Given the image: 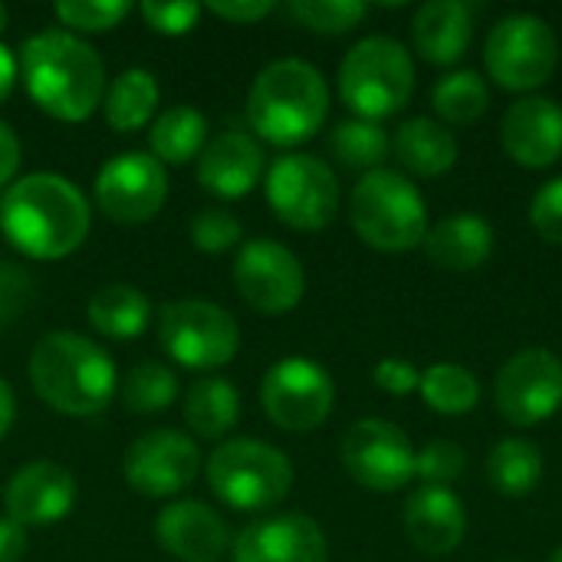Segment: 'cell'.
<instances>
[{"label":"cell","mask_w":562,"mask_h":562,"mask_svg":"<svg viewBox=\"0 0 562 562\" xmlns=\"http://www.w3.org/2000/svg\"><path fill=\"white\" fill-rule=\"evenodd\" d=\"M92 214L86 194L63 175L33 171L0 194V234L30 260H63L82 247Z\"/></svg>","instance_id":"obj_1"},{"label":"cell","mask_w":562,"mask_h":562,"mask_svg":"<svg viewBox=\"0 0 562 562\" xmlns=\"http://www.w3.org/2000/svg\"><path fill=\"white\" fill-rule=\"evenodd\" d=\"M20 69L30 99L59 122H82L105 99L99 53L69 30H43L23 40Z\"/></svg>","instance_id":"obj_2"},{"label":"cell","mask_w":562,"mask_h":562,"mask_svg":"<svg viewBox=\"0 0 562 562\" xmlns=\"http://www.w3.org/2000/svg\"><path fill=\"white\" fill-rule=\"evenodd\" d=\"M30 382L49 408L72 418H92L105 412L115 395V362L89 336L59 329L36 342Z\"/></svg>","instance_id":"obj_3"},{"label":"cell","mask_w":562,"mask_h":562,"mask_svg":"<svg viewBox=\"0 0 562 562\" xmlns=\"http://www.w3.org/2000/svg\"><path fill=\"white\" fill-rule=\"evenodd\" d=\"M329 112L323 72L306 59H277L254 79L247 92L250 128L280 148L313 138Z\"/></svg>","instance_id":"obj_4"},{"label":"cell","mask_w":562,"mask_h":562,"mask_svg":"<svg viewBox=\"0 0 562 562\" xmlns=\"http://www.w3.org/2000/svg\"><path fill=\"white\" fill-rule=\"evenodd\" d=\"M349 217L362 244L382 254L422 247L428 234V207L422 191L398 171L375 168L359 178L349 198Z\"/></svg>","instance_id":"obj_5"},{"label":"cell","mask_w":562,"mask_h":562,"mask_svg":"<svg viewBox=\"0 0 562 562\" xmlns=\"http://www.w3.org/2000/svg\"><path fill=\"white\" fill-rule=\"evenodd\" d=\"M412 92V53L392 36H366L339 63V95L356 112V119H389L408 105Z\"/></svg>","instance_id":"obj_6"},{"label":"cell","mask_w":562,"mask_h":562,"mask_svg":"<svg viewBox=\"0 0 562 562\" xmlns=\"http://www.w3.org/2000/svg\"><path fill=\"white\" fill-rule=\"evenodd\" d=\"M207 487L234 510H267L293 491V464L267 441L234 438L211 454Z\"/></svg>","instance_id":"obj_7"},{"label":"cell","mask_w":562,"mask_h":562,"mask_svg":"<svg viewBox=\"0 0 562 562\" xmlns=\"http://www.w3.org/2000/svg\"><path fill=\"white\" fill-rule=\"evenodd\" d=\"M560 63V40L543 16L510 13L494 23L484 43V66L501 89L533 92Z\"/></svg>","instance_id":"obj_8"},{"label":"cell","mask_w":562,"mask_h":562,"mask_svg":"<svg viewBox=\"0 0 562 562\" xmlns=\"http://www.w3.org/2000/svg\"><path fill=\"white\" fill-rule=\"evenodd\" d=\"M161 349L184 369L207 372L227 366L240 349L237 319L207 300H175L161 306L158 316Z\"/></svg>","instance_id":"obj_9"},{"label":"cell","mask_w":562,"mask_h":562,"mask_svg":"<svg viewBox=\"0 0 562 562\" xmlns=\"http://www.w3.org/2000/svg\"><path fill=\"white\" fill-rule=\"evenodd\" d=\"M270 211L293 231H323L339 211V181L316 155H283L267 171Z\"/></svg>","instance_id":"obj_10"},{"label":"cell","mask_w":562,"mask_h":562,"mask_svg":"<svg viewBox=\"0 0 562 562\" xmlns=\"http://www.w3.org/2000/svg\"><path fill=\"white\" fill-rule=\"evenodd\" d=\"M260 405L267 418L283 431H316L333 415L336 385L319 362L290 356L267 369L260 382Z\"/></svg>","instance_id":"obj_11"},{"label":"cell","mask_w":562,"mask_h":562,"mask_svg":"<svg viewBox=\"0 0 562 562\" xmlns=\"http://www.w3.org/2000/svg\"><path fill=\"white\" fill-rule=\"evenodd\" d=\"M494 402L517 428L543 425L562 405V359L550 349H520L501 366Z\"/></svg>","instance_id":"obj_12"},{"label":"cell","mask_w":562,"mask_h":562,"mask_svg":"<svg viewBox=\"0 0 562 562\" xmlns=\"http://www.w3.org/2000/svg\"><path fill=\"white\" fill-rule=\"evenodd\" d=\"M342 468L356 484L392 494L415 477V448L392 422L362 418L342 438Z\"/></svg>","instance_id":"obj_13"},{"label":"cell","mask_w":562,"mask_h":562,"mask_svg":"<svg viewBox=\"0 0 562 562\" xmlns=\"http://www.w3.org/2000/svg\"><path fill=\"white\" fill-rule=\"evenodd\" d=\"M201 471V454L198 445L171 428L148 431L135 438L122 458V474L125 484L151 501H165L191 487V481Z\"/></svg>","instance_id":"obj_14"},{"label":"cell","mask_w":562,"mask_h":562,"mask_svg":"<svg viewBox=\"0 0 562 562\" xmlns=\"http://www.w3.org/2000/svg\"><path fill=\"white\" fill-rule=\"evenodd\" d=\"M168 198L165 165L148 151H122L95 175V204L119 224L151 221Z\"/></svg>","instance_id":"obj_15"},{"label":"cell","mask_w":562,"mask_h":562,"mask_svg":"<svg viewBox=\"0 0 562 562\" xmlns=\"http://www.w3.org/2000/svg\"><path fill=\"white\" fill-rule=\"evenodd\" d=\"M234 283L240 296L267 316L290 313L306 293L300 257L277 240H247L234 260Z\"/></svg>","instance_id":"obj_16"},{"label":"cell","mask_w":562,"mask_h":562,"mask_svg":"<svg viewBox=\"0 0 562 562\" xmlns=\"http://www.w3.org/2000/svg\"><path fill=\"white\" fill-rule=\"evenodd\" d=\"M323 527L306 514H277L247 524L237 533L234 562H326Z\"/></svg>","instance_id":"obj_17"},{"label":"cell","mask_w":562,"mask_h":562,"mask_svg":"<svg viewBox=\"0 0 562 562\" xmlns=\"http://www.w3.org/2000/svg\"><path fill=\"white\" fill-rule=\"evenodd\" d=\"M504 151L524 168H550L562 158V105L547 95L517 99L501 122Z\"/></svg>","instance_id":"obj_18"},{"label":"cell","mask_w":562,"mask_h":562,"mask_svg":"<svg viewBox=\"0 0 562 562\" xmlns=\"http://www.w3.org/2000/svg\"><path fill=\"white\" fill-rule=\"evenodd\" d=\"M7 517L26 527H49L72 510L76 477L56 461L23 464L7 484Z\"/></svg>","instance_id":"obj_19"},{"label":"cell","mask_w":562,"mask_h":562,"mask_svg":"<svg viewBox=\"0 0 562 562\" xmlns=\"http://www.w3.org/2000/svg\"><path fill=\"white\" fill-rule=\"evenodd\" d=\"M155 540L184 562H214L231 547V530L217 510L198 501H175L155 517Z\"/></svg>","instance_id":"obj_20"},{"label":"cell","mask_w":562,"mask_h":562,"mask_svg":"<svg viewBox=\"0 0 562 562\" xmlns=\"http://www.w3.org/2000/svg\"><path fill=\"white\" fill-rule=\"evenodd\" d=\"M263 175V148L247 132H221L198 155V181L217 198H244Z\"/></svg>","instance_id":"obj_21"},{"label":"cell","mask_w":562,"mask_h":562,"mask_svg":"<svg viewBox=\"0 0 562 562\" xmlns=\"http://www.w3.org/2000/svg\"><path fill=\"white\" fill-rule=\"evenodd\" d=\"M405 533L428 557H448L464 543L468 510L451 487H422L405 504Z\"/></svg>","instance_id":"obj_22"},{"label":"cell","mask_w":562,"mask_h":562,"mask_svg":"<svg viewBox=\"0 0 562 562\" xmlns=\"http://www.w3.org/2000/svg\"><path fill=\"white\" fill-rule=\"evenodd\" d=\"M474 33V16L464 0H431L412 16V43L415 53L431 66H454Z\"/></svg>","instance_id":"obj_23"},{"label":"cell","mask_w":562,"mask_h":562,"mask_svg":"<svg viewBox=\"0 0 562 562\" xmlns=\"http://www.w3.org/2000/svg\"><path fill=\"white\" fill-rule=\"evenodd\" d=\"M422 247L441 270H477L494 254V227L477 214H451L428 227Z\"/></svg>","instance_id":"obj_24"},{"label":"cell","mask_w":562,"mask_h":562,"mask_svg":"<svg viewBox=\"0 0 562 562\" xmlns=\"http://www.w3.org/2000/svg\"><path fill=\"white\" fill-rule=\"evenodd\" d=\"M395 158L422 175V178H438V175H448L458 161V138L448 125L428 119V115H418V119H408L398 125L395 132Z\"/></svg>","instance_id":"obj_25"},{"label":"cell","mask_w":562,"mask_h":562,"mask_svg":"<svg viewBox=\"0 0 562 562\" xmlns=\"http://www.w3.org/2000/svg\"><path fill=\"white\" fill-rule=\"evenodd\" d=\"M89 326L105 336V339H115V342H125V339H135L148 329L151 323V303L148 296L132 286V283H112V286H102L92 300H89Z\"/></svg>","instance_id":"obj_26"},{"label":"cell","mask_w":562,"mask_h":562,"mask_svg":"<svg viewBox=\"0 0 562 562\" xmlns=\"http://www.w3.org/2000/svg\"><path fill=\"white\" fill-rule=\"evenodd\" d=\"M158 79L148 72V69H125L119 72L109 89H105V99H102V109H105V122L115 128V132H138L142 125L151 122L155 109H158Z\"/></svg>","instance_id":"obj_27"},{"label":"cell","mask_w":562,"mask_h":562,"mask_svg":"<svg viewBox=\"0 0 562 562\" xmlns=\"http://www.w3.org/2000/svg\"><path fill=\"white\" fill-rule=\"evenodd\" d=\"M148 145L161 165H184L204 151L207 119L194 105H171L151 122Z\"/></svg>","instance_id":"obj_28"},{"label":"cell","mask_w":562,"mask_h":562,"mask_svg":"<svg viewBox=\"0 0 562 562\" xmlns=\"http://www.w3.org/2000/svg\"><path fill=\"white\" fill-rule=\"evenodd\" d=\"M240 415V395L227 379H201L184 395V422L198 438H224Z\"/></svg>","instance_id":"obj_29"},{"label":"cell","mask_w":562,"mask_h":562,"mask_svg":"<svg viewBox=\"0 0 562 562\" xmlns=\"http://www.w3.org/2000/svg\"><path fill=\"white\" fill-rule=\"evenodd\" d=\"M487 481L504 497H527L543 481V454L527 438H504L487 454Z\"/></svg>","instance_id":"obj_30"},{"label":"cell","mask_w":562,"mask_h":562,"mask_svg":"<svg viewBox=\"0 0 562 562\" xmlns=\"http://www.w3.org/2000/svg\"><path fill=\"white\" fill-rule=\"evenodd\" d=\"M428 408L438 415H468L481 402V382L458 362H435L418 385Z\"/></svg>","instance_id":"obj_31"},{"label":"cell","mask_w":562,"mask_h":562,"mask_svg":"<svg viewBox=\"0 0 562 562\" xmlns=\"http://www.w3.org/2000/svg\"><path fill=\"white\" fill-rule=\"evenodd\" d=\"M431 105H435V112L445 122L471 125V122H477L487 112L491 92H487V82L474 69H458V72H448L431 89Z\"/></svg>","instance_id":"obj_32"},{"label":"cell","mask_w":562,"mask_h":562,"mask_svg":"<svg viewBox=\"0 0 562 562\" xmlns=\"http://www.w3.org/2000/svg\"><path fill=\"white\" fill-rule=\"evenodd\" d=\"M333 155L346 165V168H356V171H375L382 168L392 142L389 135L382 132L379 122H366V119H349V122H339L333 128Z\"/></svg>","instance_id":"obj_33"},{"label":"cell","mask_w":562,"mask_h":562,"mask_svg":"<svg viewBox=\"0 0 562 562\" xmlns=\"http://www.w3.org/2000/svg\"><path fill=\"white\" fill-rule=\"evenodd\" d=\"M178 398V375L161 362H138L122 385V405L135 415L165 412Z\"/></svg>","instance_id":"obj_34"},{"label":"cell","mask_w":562,"mask_h":562,"mask_svg":"<svg viewBox=\"0 0 562 562\" xmlns=\"http://www.w3.org/2000/svg\"><path fill=\"white\" fill-rule=\"evenodd\" d=\"M290 16L300 20L306 30L313 33H326V36H339L349 33L352 26L362 23V16L369 13V7L362 0H293Z\"/></svg>","instance_id":"obj_35"},{"label":"cell","mask_w":562,"mask_h":562,"mask_svg":"<svg viewBox=\"0 0 562 562\" xmlns=\"http://www.w3.org/2000/svg\"><path fill=\"white\" fill-rule=\"evenodd\" d=\"M132 13V3L125 0H63L56 3V16L63 26L79 33H105L119 26Z\"/></svg>","instance_id":"obj_36"},{"label":"cell","mask_w":562,"mask_h":562,"mask_svg":"<svg viewBox=\"0 0 562 562\" xmlns=\"http://www.w3.org/2000/svg\"><path fill=\"white\" fill-rule=\"evenodd\" d=\"M464 451L448 438H435L422 451H415V477H422L425 487H448L464 474Z\"/></svg>","instance_id":"obj_37"},{"label":"cell","mask_w":562,"mask_h":562,"mask_svg":"<svg viewBox=\"0 0 562 562\" xmlns=\"http://www.w3.org/2000/svg\"><path fill=\"white\" fill-rule=\"evenodd\" d=\"M240 234H244L240 221L224 207H204L191 221V240L204 254H224V250L237 247Z\"/></svg>","instance_id":"obj_38"},{"label":"cell","mask_w":562,"mask_h":562,"mask_svg":"<svg viewBox=\"0 0 562 562\" xmlns=\"http://www.w3.org/2000/svg\"><path fill=\"white\" fill-rule=\"evenodd\" d=\"M530 224H533V231L547 244L562 247V178L547 181L533 194V201H530Z\"/></svg>","instance_id":"obj_39"},{"label":"cell","mask_w":562,"mask_h":562,"mask_svg":"<svg viewBox=\"0 0 562 562\" xmlns=\"http://www.w3.org/2000/svg\"><path fill=\"white\" fill-rule=\"evenodd\" d=\"M138 10H142L145 23L155 33H165V36H181V33L194 30L201 13H204V7L191 3V0H184V3H155V0H148Z\"/></svg>","instance_id":"obj_40"},{"label":"cell","mask_w":562,"mask_h":562,"mask_svg":"<svg viewBox=\"0 0 562 562\" xmlns=\"http://www.w3.org/2000/svg\"><path fill=\"white\" fill-rule=\"evenodd\" d=\"M33 296V283L23 270L0 263V323H10L23 313V306H30Z\"/></svg>","instance_id":"obj_41"},{"label":"cell","mask_w":562,"mask_h":562,"mask_svg":"<svg viewBox=\"0 0 562 562\" xmlns=\"http://www.w3.org/2000/svg\"><path fill=\"white\" fill-rule=\"evenodd\" d=\"M375 385L382 389V392H389V395H395V398H402V395H412L418 385H422V372L408 362V359H382L379 366H375Z\"/></svg>","instance_id":"obj_42"},{"label":"cell","mask_w":562,"mask_h":562,"mask_svg":"<svg viewBox=\"0 0 562 562\" xmlns=\"http://www.w3.org/2000/svg\"><path fill=\"white\" fill-rule=\"evenodd\" d=\"M207 10L231 23H257V20L270 16L277 10V3L273 0H214V3H207Z\"/></svg>","instance_id":"obj_43"},{"label":"cell","mask_w":562,"mask_h":562,"mask_svg":"<svg viewBox=\"0 0 562 562\" xmlns=\"http://www.w3.org/2000/svg\"><path fill=\"white\" fill-rule=\"evenodd\" d=\"M20 158H23V148H20L16 132L7 122H0V191H7L16 181Z\"/></svg>","instance_id":"obj_44"},{"label":"cell","mask_w":562,"mask_h":562,"mask_svg":"<svg viewBox=\"0 0 562 562\" xmlns=\"http://www.w3.org/2000/svg\"><path fill=\"white\" fill-rule=\"evenodd\" d=\"M26 530L10 517H0V562H20L26 557Z\"/></svg>","instance_id":"obj_45"},{"label":"cell","mask_w":562,"mask_h":562,"mask_svg":"<svg viewBox=\"0 0 562 562\" xmlns=\"http://www.w3.org/2000/svg\"><path fill=\"white\" fill-rule=\"evenodd\" d=\"M13 82H16V59H13V53L0 43V102L13 92Z\"/></svg>","instance_id":"obj_46"},{"label":"cell","mask_w":562,"mask_h":562,"mask_svg":"<svg viewBox=\"0 0 562 562\" xmlns=\"http://www.w3.org/2000/svg\"><path fill=\"white\" fill-rule=\"evenodd\" d=\"M13 415H16V402H13V389L0 379V438L10 431L13 425Z\"/></svg>","instance_id":"obj_47"},{"label":"cell","mask_w":562,"mask_h":562,"mask_svg":"<svg viewBox=\"0 0 562 562\" xmlns=\"http://www.w3.org/2000/svg\"><path fill=\"white\" fill-rule=\"evenodd\" d=\"M7 20H10V13H7V7L0 3V33L7 30Z\"/></svg>","instance_id":"obj_48"},{"label":"cell","mask_w":562,"mask_h":562,"mask_svg":"<svg viewBox=\"0 0 562 562\" xmlns=\"http://www.w3.org/2000/svg\"><path fill=\"white\" fill-rule=\"evenodd\" d=\"M550 562H562V547L553 553V557H550Z\"/></svg>","instance_id":"obj_49"}]
</instances>
